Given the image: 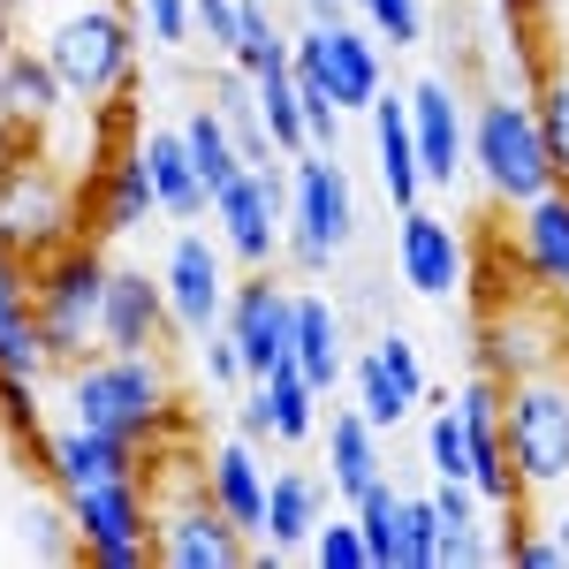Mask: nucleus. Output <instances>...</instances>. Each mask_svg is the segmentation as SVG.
Instances as JSON below:
<instances>
[{"label":"nucleus","instance_id":"1","mask_svg":"<svg viewBox=\"0 0 569 569\" xmlns=\"http://www.w3.org/2000/svg\"><path fill=\"white\" fill-rule=\"evenodd\" d=\"M61 402L77 426H99V433H122L137 448H168L182 433V402L160 350H91L69 365L61 380Z\"/></svg>","mask_w":569,"mask_h":569},{"label":"nucleus","instance_id":"2","mask_svg":"<svg viewBox=\"0 0 569 569\" xmlns=\"http://www.w3.org/2000/svg\"><path fill=\"white\" fill-rule=\"evenodd\" d=\"M471 168H479L486 198L509 206V213L531 206V198H547V190L562 182L531 91H493V99H479V114H471Z\"/></svg>","mask_w":569,"mask_h":569},{"label":"nucleus","instance_id":"3","mask_svg":"<svg viewBox=\"0 0 569 569\" xmlns=\"http://www.w3.org/2000/svg\"><path fill=\"white\" fill-rule=\"evenodd\" d=\"M501 433L525 493H569V357L501 388Z\"/></svg>","mask_w":569,"mask_h":569},{"label":"nucleus","instance_id":"4","mask_svg":"<svg viewBox=\"0 0 569 569\" xmlns=\"http://www.w3.org/2000/svg\"><path fill=\"white\" fill-rule=\"evenodd\" d=\"M99 305H107V259H99V236H69L61 251H46L31 266V311L46 327V350L69 372L77 357L99 350Z\"/></svg>","mask_w":569,"mask_h":569},{"label":"nucleus","instance_id":"5","mask_svg":"<svg viewBox=\"0 0 569 569\" xmlns=\"http://www.w3.org/2000/svg\"><path fill=\"white\" fill-rule=\"evenodd\" d=\"M357 243V182L335 152H289V266L319 281Z\"/></svg>","mask_w":569,"mask_h":569},{"label":"nucleus","instance_id":"6","mask_svg":"<svg viewBox=\"0 0 569 569\" xmlns=\"http://www.w3.org/2000/svg\"><path fill=\"white\" fill-rule=\"evenodd\" d=\"M137 16L130 8H69L53 31H46V61H53V77L69 99H114V91L137 77Z\"/></svg>","mask_w":569,"mask_h":569},{"label":"nucleus","instance_id":"7","mask_svg":"<svg viewBox=\"0 0 569 569\" xmlns=\"http://www.w3.org/2000/svg\"><path fill=\"white\" fill-rule=\"evenodd\" d=\"M69 236H77V198H69V182L53 176L39 152L0 160V251L39 266L46 251H61Z\"/></svg>","mask_w":569,"mask_h":569},{"label":"nucleus","instance_id":"8","mask_svg":"<svg viewBox=\"0 0 569 569\" xmlns=\"http://www.w3.org/2000/svg\"><path fill=\"white\" fill-rule=\"evenodd\" d=\"M69 517H77V539H84L91 569H144L152 562V525H160V501L144 471L137 479H99L84 493H61Z\"/></svg>","mask_w":569,"mask_h":569},{"label":"nucleus","instance_id":"9","mask_svg":"<svg viewBox=\"0 0 569 569\" xmlns=\"http://www.w3.org/2000/svg\"><path fill=\"white\" fill-rule=\"evenodd\" d=\"M206 213H213L220 251L236 266H251V273H266V266L281 259V243H289V176H281V160L243 168Z\"/></svg>","mask_w":569,"mask_h":569},{"label":"nucleus","instance_id":"10","mask_svg":"<svg viewBox=\"0 0 569 569\" xmlns=\"http://www.w3.org/2000/svg\"><path fill=\"white\" fill-rule=\"evenodd\" d=\"M395 273H402L410 297L456 305V297L471 289V243H463V228L448 213H433L426 198L402 206V213H395Z\"/></svg>","mask_w":569,"mask_h":569},{"label":"nucleus","instance_id":"11","mask_svg":"<svg viewBox=\"0 0 569 569\" xmlns=\"http://www.w3.org/2000/svg\"><path fill=\"white\" fill-rule=\"evenodd\" d=\"M160 289H168V319H176V335H198V342H206L220 319H228V297H236L220 236L182 228L176 243H168V259H160Z\"/></svg>","mask_w":569,"mask_h":569},{"label":"nucleus","instance_id":"12","mask_svg":"<svg viewBox=\"0 0 569 569\" xmlns=\"http://www.w3.org/2000/svg\"><path fill=\"white\" fill-rule=\"evenodd\" d=\"M569 350V335H562V319L555 311H539L531 297H493V305L479 311V372L486 380H525V372H539V365H555V357Z\"/></svg>","mask_w":569,"mask_h":569},{"label":"nucleus","instance_id":"13","mask_svg":"<svg viewBox=\"0 0 569 569\" xmlns=\"http://www.w3.org/2000/svg\"><path fill=\"white\" fill-rule=\"evenodd\" d=\"M220 327L236 335L243 372L266 380L273 365H289V342H297V289L273 281V266H266V273H251V281H236V297H228V319H220Z\"/></svg>","mask_w":569,"mask_h":569},{"label":"nucleus","instance_id":"14","mask_svg":"<svg viewBox=\"0 0 569 569\" xmlns=\"http://www.w3.org/2000/svg\"><path fill=\"white\" fill-rule=\"evenodd\" d=\"M410 130H418V160H426V190H456L471 168V122H463V91L448 69L410 84Z\"/></svg>","mask_w":569,"mask_h":569},{"label":"nucleus","instance_id":"15","mask_svg":"<svg viewBox=\"0 0 569 569\" xmlns=\"http://www.w3.org/2000/svg\"><path fill=\"white\" fill-rule=\"evenodd\" d=\"M144 463H152V448H137L122 433H99V426H77V418L39 440V471L53 493H84L99 479H137Z\"/></svg>","mask_w":569,"mask_h":569},{"label":"nucleus","instance_id":"16","mask_svg":"<svg viewBox=\"0 0 569 569\" xmlns=\"http://www.w3.org/2000/svg\"><path fill=\"white\" fill-rule=\"evenodd\" d=\"M168 289L144 266H107V305H99V350H160L168 342Z\"/></svg>","mask_w":569,"mask_h":569},{"label":"nucleus","instance_id":"17","mask_svg":"<svg viewBox=\"0 0 569 569\" xmlns=\"http://www.w3.org/2000/svg\"><path fill=\"white\" fill-rule=\"evenodd\" d=\"M319 31V77H327V91H335V107L342 114H372V99L388 91V53H380V39L372 31H357V23H311Z\"/></svg>","mask_w":569,"mask_h":569},{"label":"nucleus","instance_id":"18","mask_svg":"<svg viewBox=\"0 0 569 569\" xmlns=\"http://www.w3.org/2000/svg\"><path fill=\"white\" fill-rule=\"evenodd\" d=\"M327 471H311V463H289V471H273L266 479V531L259 547L266 555H281V562H297L311 547V531L327 525Z\"/></svg>","mask_w":569,"mask_h":569},{"label":"nucleus","instance_id":"19","mask_svg":"<svg viewBox=\"0 0 569 569\" xmlns=\"http://www.w3.org/2000/svg\"><path fill=\"white\" fill-rule=\"evenodd\" d=\"M517 273L539 297H569V182L517 206Z\"/></svg>","mask_w":569,"mask_h":569},{"label":"nucleus","instance_id":"20","mask_svg":"<svg viewBox=\"0 0 569 569\" xmlns=\"http://www.w3.org/2000/svg\"><path fill=\"white\" fill-rule=\"evenodd\" d=\"M372 176L388 190V206H418L426 198V160H418V130H410V91H380L372 99Z\"/></svg>","mask_w":569,"mask_h":569},{"label":"nucleus","instance_id":"21","mask_svg":"<svg viewBox=\"0 0 569 569\" xmlns=\"http://www.w3.org/2000/svg\"><path fill=\"white\" fill-rule=\"evenodd\" d=\"M84 206H91V236H137L144 220H160V190H152V176H144L137 137L114 152V160H99Z\"/></svg>","mask_w":569,"mask_h":569},{"label":"nucleus","instance_id":"22","mask_svg":"<svg viewBox=\"0 0 569 569\" xmlns=\"http://www.w3.org/2000/svg\"><path fill=\"white\" fill-rule=\"evenodd\" d=\"M433 509H440V569H486L501 562L493 547V501L471 479H433Z\"/></svg>","mask_w":569,"mask_h":569},{"label":"nucleus","instance_id":"23","mask_svg":"<svg viewBox=\"0 0 569 569\" xmlns=\"http://www.w3.org/2000/svg\"><path fill=\"white\" fill-rule=\"evenodd\" d=\"M289 365H297L319 395H335L342 380H350V319H342L335 297H319V289L297 297V342H289Z\"/></svg>","mask_w":569,"mask_h":569},{"label":"nucleus","instance_id":"24","mask_svg":"<svg viewBox=\"0 0 569 569\" xmlns=\"http://www.w3.org/2000/svg\"><path fill=\"white\" fill-rule=\"evenodd\" d=\"M61 107H69V91H61V77H53L46 46L39 53L8 46V53H0V130L8 137H39Z\"/></svg>","mask_w":569,"mask_h":569},{"label":"nucleus","instance_id":"25","mask_svg":"<svg viewBox=\"0 0 569 569\" xmlns=\"http://www.w3.org/2000/svg\"><path fill=\"white\" fill-rule=\"evenodd\" d=\"M206 493L220 501V517L243 531V539H259L266 531V463H259V440L228 433L206 456Z\"/></svg>","mask_w":569,"mask_h":569},{"label":"nucleus","instance_id":"26","mask_svg":"<svg viewBox=\"0 0 569 569\" xmlns=\"http://www.w3.org/2000/svg\"><path fill=\"white\" fill-rule=\"evenodd\" d=\"M137 152H144V176L160 190V213L168 220H198L213 206V190L198 176V160H190V144H182V122H160V130H137Z\"/></svg>","mask_w":569,"mask_h":569},{"label":"nucleus","instance_id":"27","mask_svg":"<svg viewBox=\"0 0 569 569\" xmlns=\"http://www.w3.org/2000/svg\"><path fill=\"white\" fill-rule=\"evenodd\" d=\"M388 456H380V426L365 418V410H327V486L342 493V501H357L365 486H380L388 471H380Z\"/></svg>","mask_w":569,"mask_h":569},{"label":"nucleus","instance_id":"28","mask_svg":"<svg viewBox=\"0 0 569 569\" xmlns=\"http://www.w3.org/2000/svg\"><path fill=\"white\" fill-rule=\"evenodd\" d=\"M182 144H190V160H198V176H206V190H228V182L243 176V152H236V130L220 122L213 99H198L190 114H182Z\"/></svg>","mask_w":569,"mask_h":569},{"label":"nucleus","instance_id":"29","mask_svg":"<svg viewBox=\"0 0 569 569\" xmlns=\"http://www.w3.org/2000/svg\"><path fill=\"white\" fill-rule=\"evenodd\" d=\"M350 388H357V410H365V418H372L380 433H395V426H402V418L418 410V395L395 380V372H388V357L372 350V342H365V350L350 357Z\"/></svg>","mask_w":569,"mask_h":569},{"label":"nucleus","instance_id":"30","mask_svg":"<svg viewBox=\"0 0 569 569\" xmlns=\"http://www.w3.org/2000/svg\"><path fill=\"white\" fill-rule=\"evenodd\" d=\"M266 395H273V440H281V448H305V440L327 426V418H319L327 395L311 388L297 365H273V372H266Z\"/></svg>","mask_w":569,"mask_h":569},{"label":"nucleus","instance_id":"31","mask_svg":"<svg viewBox=\"0 0 569 569\" xmlns=\"http://www.w3.org/2000/svg\"><path fill=\"white\" fill-rule=\"evenodd\" d=\"M251 84H259V114H266V130H273V144H281V160H289V152H311L297 69H266V77H251Z\"/></svg>","mask_w":569,"mask_h":569},{"label":"nucleus","instance_id":"32","mask_svg":"<svg viewBox=\"0 0 569 569\" xmlns=\"http://www.w3.org/2000/svg\"><path fill=\"white\" fill-rule=\"evenodd\" d=\"M243 77H266V69H289V23L266 8V0H243V31H236V53H228Z\"/></svg>","mask_w":569,"mask_h":569},{"label":"nucleus","instance_id":"33","mask_svg":"<svg viewBox=\"0 0 569 569\" xmlns=\"http://www.w3.org/2000/svg\"><path fill=\"white\" fill-rule=\"evenodd\" d=\"M350 509H357V525H365L372 569H402V493H395V486L380 479V486H365Z\"/></svg>","mask_w":569,"mask_h":569},{"label":"nucleus","instance_id":"34","mask_svg":"<svg viewBox=\"0 0 569 569\" xmlns=\"http://www.w3.org/2000/svg\"><path fill=\"white\" fill-rule=\"evenodd\" d=\"M16 525H23V555H39V562H84V539H77V517H69L61 493L53 501H31Z\"/></svg>","mask_w":569,"mask_h":569},{"label":"nucleus","instance_id":"35","mask_svg":"<svg viewBox=\"0 0 569 569\" xmlns=\"http://www.w3.org/2000/svg\"><path fill=\"white\" fill-rule=\"evenodd\" d=\"M426 471L433 479H471V433H463V410L433 402L426 410Z\"/></svg>","mask_w":569,"mask_h":569},{"label":"nucleus","instance_id":"36","mask_svg":"<svg viewBox=\"0 0 569 569\" xmlns=\"http://www.w3.org/2000/svg\"><path fill=\"white\" fill-rule=\"evenodd\" d=\"M350 8L365 16V31L388 46V53L426 46V0H350Z\"/></svg>","mask_w":569,"mask_h":569},{"label":"nucleus","instance_id":"37","mask_svg":"<svg viewBox=\"0 0 569 569\" xmlns=\"http://www.w3.org/2000/svg\"><path fill=\"white\" fill-rule=\"evenodd\" d=\"M305 562H311V569H372V547H365V525H357V509H350V517H335V509H327V525L311 531Z\"/></svg>","mask_w":569,"mask_h":569},{"label":"nucleus","instance_id":"38","mask_svg":"<svg viewBox=\"0 0 569 569\" xmlns=\"http://www.w3.org/2000/svg\"><path fill=\"white\" fill-rule=\"evenodd\" d=\"M402 569H440V509H433V493H402Z\"/></svg>","mask_w":569,"mask_h":569},{"label":"nucleus","instance_id":"39","mask_svg":"<svg viewBox=\"0 0 569 569\" xmlns=\"http://www.w3.org/2000/svg\"><path fill=\"white\" fill-rule=\"evenodd\" d=\"M0 433L8 440H23L31 456H39V380H23V372H8L0 365Z\"/></svg>","mask_w":569,"mask_h":569},{"label":"nucleus","instance_id":"40","mask_svg":"<svg viewBox=\"0 0 569 569\" xmlns=\"http://www.w3.org/2000/svg\"><path fill=\"white\" fill-rule=\"evenodd\" d=\"M539 130H547V152H555V176L569 182V69H555V77H539Z\"/></svg>","mask_w":569,"mask_h":569},{"label":"nucleus","instance_id":"41","mask_svg":"<svg viewBox=\"0 0 569 569\" xmlns=\"http://www.w3.org/2000/svg\"><path fill=\"white\" fill-rule=\"evenodd\" d=\"M236 31H243V0H190V39L206 53H236Z\"/></svg>","mask_w":569,"mask_h":569},{"label":"nucleus","instance_id":"42","mask_svg":"<svg viewBox=\"0 0 569 569\" xmlns=\"http://www.w3.org/2000/svg\"><path fill=\"white\" fill-rule=\"evenodd\" d=\"M130 16H137V31L152 46H168V53L176 46H198L190 39V0H130Z\"/></svg>","mask_w":569,"mask_h":569},{"label":"nucleus","instance_id":"43","mask_svg":"<svg viewBox=\"0 0 569 569\" xmlns=\"http://www.w3.org/2000/svg\"><path fill=\"white\" fill-rule=\"evenodd\" d=\"M372 350L388 357V372H395V380H402L410 395H418V402L433 395V380H426V357H418V342H410L402 327H380V335H372Z\"/></svg>","mask_w":569,"mask_h":569},{"label":"nucleus","instance_id":"44","mask_svg":"<svg viewBox=\"0 0 569 569\" xmlns=\"http://www.w3.org/2000/svg\"><path fill=\"white\" fill-rule=\"evenodd\" d=\"M236 433L273 440V395H266V380H243V388H236Z\"/></svg>","mask_w":569,"mask_h":569},{"label":"nucleus","instance_id":"45","mask_svg":"<svg viewBox=\"0 0 569 569\" xmlns=\"http://www.w3.org/2000/svg\"><path fill=\"white\" fill-rule=\"evenodd\" d=\"M206 380H213V388H243V380H251V372H243V350H236V335H228V327L206 335Z\"/></svg>","mask_w":569,"mask_h":569},{"label":"nucleus","instance_id":"46","mask_svg":"<svg viewBox=\"0 0 569 569\" xmlns=\"http://www.w3.org/2000/svg\"><path fill=\"white\" fill-rule=\"evenodd\" d=\"M31 8H39V0H0V31H8V23H23Z\"/></svg>","mask_w":569,"mask_h":569},{"label":"nucleus","instance_id":"47","mask_svg":"<svg viewBox=\"0 0 569 569\" xmlns=\"http://www.w3.org/2000/svg\"><path fill=\"white\" fill-rule=\"evenodd\" d=\"M547 531L562 539V562H569V501H562V509H555V517H547Z\"/></svg>","mask_w":569,"mask_h":569},{"label":"nucleus","instance_id":"48","mask_svg":"<svg viewBox=\"0 0 569 569\" xmlns=\"http://www.w3.org/2000/svg\"><path fill=\"white\" fill-rule=\"evenodd\" d=\"M509 8H525V16H539V8H555V0H509Z\"/></svg>","mask_w":569,"mask_h":569},{"label":"nucleus","instance_id":"49","mask_svg":"<svg viewBox=\"0 0 569 569\" xmlns=\"http://www.w3.org/2000/svg\"><path fill=\"white\" fill-rule=\"evenodd\" d=\"M562 305H569V297H562Z\"/></svg>","mask_w":569,"mask_h":569},{"label":"nucleus","instance_id":"50","mask_svg":"<svg viewBox=\"0 0 569 569\" xmlns=\"http://www.w3.org/2000/svg\"><path fill=\"white\" fill-rule=\"evenodd\" d=\"M0 440H8V433H0Z\"/></svg>","mask_w":569,"mask_h":569}]
</instances>
